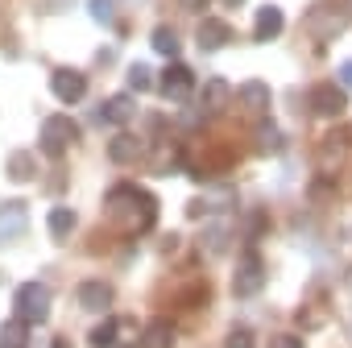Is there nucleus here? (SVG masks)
<instances>
[{
	"label": "nucleus",
	"instance_id": "obj_30",
	"mask_svg": "<svg viewBox=\"0 0 352 348\" xmlns=\"http://www.w3.org/2000/svg\"><path fill=\"white\" fill-rule=\"evenodd\" d=\"M228 5H245V0H228Z\"/></svg>",
	"mask_w": 352,
	"mask_h": 348
},
{
	"label": "nucleus",
	"instance_id": "obj_32",
	"mask_svg": "<svg viewBox=\"0 0 352 348\" xmlns=\"http://www.w3.org/2000/svg\"><path fill=\"white\" fill-rule=\"evenodd\" d=\"M348 5H352V0H348Z\"/></svg>",
	"mask_w": 352,
	"mask_h": 348
},
{
	"label": "nucleus",
	"instance_id": "obj_14",
	"mask_svg": "<svg viewBox=\"0 0 352 348\" xmlns=\"http://www.w3.org/2000/svg\"><path fill=\"white\" fill-rule=\"evenodd\" d=\"M25 232V204H5V212H0V241H9Z\"/></svg>",
	"mask_w": 352,
	"mask_h": 348
},
{
	"label": "nucleus",
	"instance_id": "obj_7",
	"mask_svg": "<svg viewBox=\"0 0 352 348\" xmlns=\"http://www.w3.org/2000/svg\"><path fill=\"white\" fill-rule=\"evenodd\" d=\"M195 42H199V50H224L228 42H232V25L228 21H220V17H204L199 21V30H195Z\"/></svg>",
	"mask_w": 352,
	"mask_h": 348
},
{
	"label": "nucleus",
	"instance_id": "obj_15",
	"mask_svg": "<svg viewBox=\"0 0 352 348\" xmlns=\"http://www.w3.org/2000/svg\"><path fill=\"white\" fill-rule=\"evenodd\" d=\"M170 344H174L170 323H166V319H153V323H145V331H141V344H137V348H170Z\"/></svg>",
	"mask_w": 352,
	"mask_h": 348
},
{
	"label": "nucleus",
	"instance_id": "obj_10",
	"mask_svg": "<svg viewBox=\"0 0 352 348\" xmlns=\"http://www.w3.org/2000/svg\"><path fill=\"white\" fill-rule=\"evenodd\" d=\"M228 100H232V87H228L224 79H208V83H204V91H199V104H204V112H208V116L224 112V108H228Z\"/></svg>",
	"mask_w": 352,
	"mask_h": 348
},
{
	"label": "nucleus",
	"instance_id": "obj_4",
	"mask_svg": "<svg viewBox=\"0 0 352 348\" xmlns=\"http://www.w3.org/2000/svg\"><path fill=\"white\" fill-rule=\"evenodd\" d=\"M307 104H311L315 116L336 120V116H344V108H348V87H344V83H315L311 96H307Z\"/></svg>",
	"mask_w": 352,
	"mask_h": 348
},
{
	"label": "nucleus",
	"instance_id": "obj_28",
	"mask_svg": "<svg viewBox=\"0 0 352 348\" xmlns=\"http://www.w3.org/2000/svg\"><path fill=\"white\" fill-rule=\"evenodd\" d=\"M179 5H183V9H187V13H204V9H208V5H212V0H179Z\"/></svg>",
	"mask_w": 352,
	"mask_h": 348
},
{
	"label": "nucleus",
	"instance_id": "obj_21",
	"mask_svg": "<svg viewBox=\"0 0 352 348\" xmlns=\"http://www.w3.org/2000/svg\"><path fill=\"white\" fill-rule=\"evenodd\" d=\"M153 50L166 54V58H179V34H174L170 25H157L153 30Z\"/></svg>",
	"mask_w": 352,
	"mask_h": 348
},
{
	"label": "nucleus",
	"instance_id": "obj_17",
	"mask_svg": "<svg viewBox=\"0 0 352 348\" xmlns=\"http://www.w3.org/2000/svg\"><path fill=\"white\" fill-rule=\"evenodd\" d=\"M30 344V323L25 319H9L0 327V348H25Z\"/></svg>",
	"mask_w": 352,
	"mask_h": 348
},
{
	"label": "nucleus",
	"instance_id": "obj_5",
	"mask_svg": "<svg viewBox=\"0 0 352 348\" xmlns=\"http://www.w3.org/2000/svg\"><path fill=\"white\" fill-rule=\"evenodd\" d=\"M50 91H54L63 104H79V100L87 96V75L75 71V67H58V71L50 75Z\"/></svg>",
	"mask_w": 352,
	"mask_h": 348
},
{
	"label": "nucleus",
	"instance_id": "obj_8",
	"mask_svg": "<svg viewBox=\"0 0 352 348\" xmlns=\"http://www.w3.org/2000/svg\"><path fill=\"white\" fill-rule=\"evenodd\" d=\"M75 298H79V307H83V311H108V307H112V286H108V282L87 278V282H79Z\"/></svg>",
	"mask_w": 352,
	"mask_h": 348
},
{
	"label": "nucleus",
	"instance_id": "obj_18",
	"mask_svg": "<svg viewBox=\"0 0 352 348\" xmlns=\"http://www.w3.org/2000/svg\"><path fill=\"white\" fill-rule=\"evenodd\" d=\"M120 331H124V319H104L100 327H91L87 340H91L96 348H116V336H120Z\"/></svg>",
	"mask_w": 352,
	"mask_h": 348
},
{
	"label": "nucleus",
	"instance_id": "obj_29",
	"mask_svg": "<svg viewBox=\"0 0 352 348\" xmlns=\"http://www.w3.org/2000/svg\"><path fill=\"white\" fill-rule=\"evenodd\" d=\"M340 83H344V87H352V63H344V67H340Z\"/></svg>",
	"mask_w": 352,
	"mask_h": 348
},
{
	"label": "nucleus",
	"instance_id": "obj_3",
	"mask_svg": "<svg viewBox=\"0 0 352 348\" xmlns=\"http://www.w3.org/2000/svg\"><path fill=\"white\" fill-rule=\"evenodd\" d=\"M261 286H265V261H261V253H241V261H236V274H232V294L236 298H253V294H261Z\"/></svg>",
	"mask_w": 352,
	"mask_h": 348
},
{
	"label": "nucleus",
	"instance_id": "obj_11",
	"mask_svg": "<svg viewBox=\"0 0 352 348\" xmlns=\"http://www.w3.org/2000/svg\"><path fill=\"white\" fill-rule=\"evenodd\" d=\"M236 100L245 104V112H265V108H270V83L249 79V83L236 87Z\"/></svg>",
	"mask_w": 352,
	"mask_h": 348
},
{
	"label": "nucleus",
	"instance_id": "obj_16",
	"mask_svg": "<svg viewBox=\"0 0 352 348\" xmlns=\"http://www.w3.org/2000/svg\"><path fill=\"white\" fill-rule=\"evenodd\" d=\"M282 129L278 124H257V133H253V149L257 153H282Z\"/></svg>",
	"mask_w": 352,
	"mask_h": 348
},
{
	"label": "nucleus",
	"instance_id": "obj_31",
	"mask_svg": "<svg viewBox=\"0 0 352 348\" xmlns=\"http://www.w3.org/2000/svg\"><path fill=\"white\" fill-rule=\"evenodd\" d=\"M116 348H124V344H116Z\"/></svg>",
	"mask_w": 352,
	"mask_h": 348
},
{
	"label": "nucleus",
	"instance_id": "obj_9",
	"mask_svg": "<svg viewBox=\"0 0 352 348\" xmlns=\"http://www.w3.org/2000/svg\"><path fill=\"white\" fill-rule=\"evenodd\" d=\"M282 30H286V17H282V9H278V5L257 9V21H253V38H257V42H274Z\"/></svg>",
	"mask_w": 352,
	"mask_h": 348
},
{
	"label": "nucleus",
	"instance_id": "obj_23",
	"mask_svg": "<svg viewBox=\"0 0 352 348\" xmlns=\"http://www.w3.org/2000/svg\"><path fill=\"white\" fill-rule=\"evenodd\" d=\"M340 141H344V137H336V133L323 137V145H319V162H323V166H331V162L344 157V145H340Z\"/></svg>",
	"mask_w": 352,
	"mask_h": 348
},
{
	"label": "nucleus",
	"instance_id": "obj_22",
	"mask_svg": "<svg viewBox=\"0 0 352 348\" xmlns=\"http://www.w3.org/2000/svg\"><path fill=\"white\" fill-rule=\"evenodd\" d=\"M129 87H133V91H149V87H153V71H149L145 63H133V67H129Z\"/></svg>",
	"mask_w": 352,
	"mask_h": 348
},
{
	"label": "nucleus",
	"instance_id": "obj_20",
	"mask_svg": "<svg viewBox=\"0 0 352 348\" xmlns=\"http://www.w3.org/2000/svg\"><path fill=\"white\" fill-rule=\"evenodd\" d=\"M46 228H50V237H71V228H75V212L71 208H50V216H46Z\"/></svg>",
	"mask_w": 352,
	"mask_h": 348
},
{
	"label": "nucleus",
	"instance_id": "obj_1",
	"mask_svg": "<svg viewBox=\"0 0 352 348\" xmlns=\"http://www.w3.org/2000/svg\"><path fill=\"white\" fill-rule=\"evenodd\" d=\"M13 307H17V319H25V323L50 319V286L46 282H21L13 294Z\"/></svg>",
	"mask_w": 352,
	"mask_h": 348
},
{
	"label": "nucleus",
	"instance_id": "obj_13",
	"mask_svg": "<svg viewBox=\"0 0 352 348\" xmlns=\"http://www.w3.org/2000/svg\"><path fill=\"white\" fill-rule=\"evenodd\" d=\"M108 157H112L116 166L137 162V157H141V137H133V133H116V137L108 141Z\"/></svg>",
	"mask_w": 352,
	"mask_h": 348
},
{
	"label": "nucleus",
	"instance_id": "obj_24",
	"mask_svg": "<svg viewBox=\"0 0 352 348\" xmlns=\"http://www.w3.org/2000/svg\"><path fill=\"white\" fill-rule=\"evenodd\" d=\"M87 9H91V21H100V25H112V0H87Z\"/></svg>",
	"mask_w": 352,
	"mask_h": 348
},
{
	"label": "nucleus",
	"instance_id": "obj_2",
	"mask_svg": "<svg viewBox=\"0 0 352 348\" xmlns=\"http://www.w3.org/2000/svg\"><path fill=\"white\" fill-rule=\"evenodd\" d=\"M38 141H42V153H46V157H63V153L79 141V124H75L71 116H46Z\"/></svg>",
	"mask_w": 352,
	"mask_h": 348
},
{
	"label": "nucleus",
	"instance_id": "obj_27",
	"mask_svg": "<svg viewBox=\"0 0 352 348\" xmlns=\"http://www.w3.org/2000/svg\"><path fill=\"white\" fill-rule=\"evenodd\" d=\"M270 348H302V340H298V336H274Z\"/></svg>",
	"mask_w": 352,
	"mask_h": 348
},
{
	"label": "nucleus",
	"instance_id": "obj_19",
	"mask_svg": "<svg viewBox=\"0 0 352 348\" xmlns=\"http://www.w3.org/2000/svg\"><path fill=\"white\" fill-rule=\"evenodd\" d=\"M17 183H25V179H34L38 174V162H34V153H25V149H17V153H9V166H5Z\"/></svg>",
	"mask_w": 352,
	"mask_h": 348
},
{
	"label": "nucleus",
	"instance_id": "obj_25",
	"mask_svg": "<svg viewBox=\"0 0 352 348\" xmlns=\"http://www.w3.org/2000/svg\"><path fill=\"white\" fill-rule=\"evenodd\" d=\"M224 348H253V331L249 327H232L228 340H224Z\"/></svg>",
	"mask_w": 352,
	"mask_h": 348
},
{
	"label": "nucleus",
	"instance_id": "obj_12",
	"mask_svg": "<svg viewBox=\"0 0 352 348\" xmlns=\"http://www.w3.org/2000/svg\"><path fill=\"white\" fill-rule=\"evenodd\" d=\"M133 112H137V100H133L129 91H120V96H112V100L100 108V120H108V124H129Z\"/></svg>",
	"mask_w": 352,
	"mask_h": 348
},
{
	"label": "nucleus",
	"instance_id": "obj_26",
	"mask_svg": "<svg viewBox=\"0 0 352 348\" xmlns=\"http://www.w3.org/2000/svg\"><path fill=\"white\" fill-rule=\"evenodd\" d=\"M204 241H208V249H212V253H220V249H224V228H208V232H204Z\"/></svg>",
	"mask_w": 352,
	"mask_h": 348
},
{
	"label": "nucleus",
	"instance_id": "obj_6",
	"mask_svg": "<svg viewBox=\"0 0 352 348\" xmlns=\"http://www.w3.org/2000/svg\"><path fill=\"white\" fill-rule=\"evenodd\" d=\"M157 87H162V96H166V100H187V96L195 91V71H191V67H183V63H170V67L162 71Z\"/></svg>",
	"mask_w": 352,
	"mask_h": 348
}]
</instances>
